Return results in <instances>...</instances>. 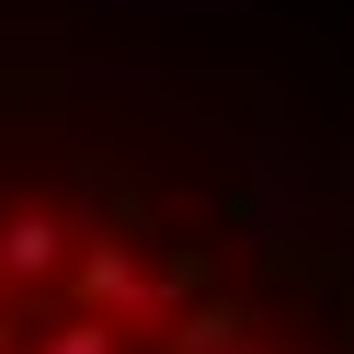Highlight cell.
<instances>
[{
	"instance_id": "5",
	"label": "cell",
	"mask_w": 354,
	"mask_h": 354,
	"mask_svg": "<svg viewBox=\"0 0 354 354\" xmlns=\"http://www.w3.org/2000/svg\"><path fill=\"white\" fill-rule=\"evenodd\" d=\"M35 354H126V331L103 320V308H69V320H46V331H35Z\"/></svg>"
},
{
	"instance_id": "6",
	"label": "cell",
	"mask_w": 354,
	"mask_h": 354,
	"mask_svg": "<svg viewBox=\"0 0 354 354\" xmlns=\"http://www.w3.org/2000/svg\"><path fill=\"white\" fill-rule=\"evenodd\" d=\"M229 354H286V343H274V331H240V343H229Z\"/></svg>"
},
{
	"instance_id": "4",
	"label": "cell",
	"mask_w": 354,
	"mask_h": 354,
	"mask_svg": "<svg viewBox=\"0 0 354 354\" xmlns=\"http://www.w3.org/2000/svg\"><path fill=\"white\" fill-rule=\"evenodd\" d=\"M206 286H217V263H206V240H171V252L149 263V297H160V320H171V308H183V297H206Z\"/></svg>"
},
{
	"instance_id": "1",
	"label": "cell",
	"mask_w": 354,
	"mask_h": 354,
	"mask_svg": "<svg viewBox=\"0 0 354 354\" xmlns=\"http://www.w3.org/2000/svg\"><path fill=\"white\" fill-rule=\"evenodd\" d=\"M69 297H80V308H103L115 331H160V297H149V252H138V240H115V229L69 240Z\"/></svg>"
},
{
	"instance_id": "3",
	"label": "cell",
	"mask_w": 354,
	"mask_h": 354,
	"mask_svg": "<svg viewBox=\"0 0 354 354\" xmlns=\"http://www.w3.org/2000/svg\"><path fill=\"white\" fill-rule=\"evenodd\" d=\"M240 331H252V308H240V297H217V286H206V297H183V308L160 320V354H229Z\"/></svg>"
},
{
	"instance_id": "2",
	"label": "cell",
	"mask_w": 354,
	"mask_h": 354,
	"mask_svg": "<svg viewBox=\"0 0 354 354\" xmlns=\"http://www.w3.org/2000/svg\"><path fill=\"white\" fill-rule=\"evenodd\" d=\"M69 274V217L46 206H0V286L24 297V286H57Z\"/></svg>"
}]
</instances>
